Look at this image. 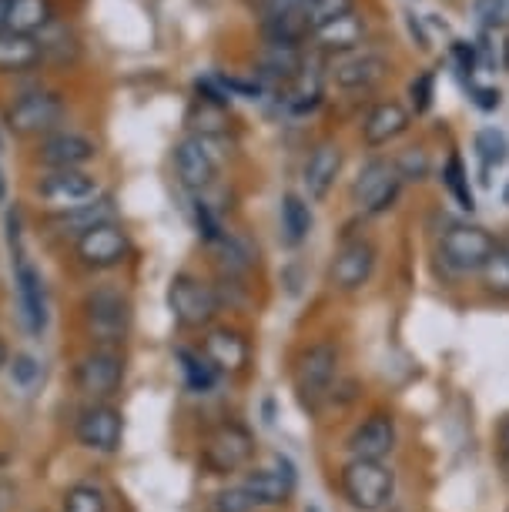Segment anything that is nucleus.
<instances>
[{
    "mask_svg": "<svg viewBox=\"0 0 509 512\" xmlns=\"http://www.w3.org/2000/svg\"><path fill=\"white\" fill-rule=\"evenodd\" d=\"M64 118H67L64 94L51 88H34V91L17 94L4 111L7 131L17 134V138H37V141L61 131Z\"/></svg>",
    "mask_w": 509,
    "mask_h": 512,
    "instance_id": "1",
    "label": "nucleus"
},
{
    "mask_svg": "<svg viewBox=\"0 0 509 512\" xmlns=\"http://www.w3.org/2000/svg\"><path fill=\"white\" fill-rule=\"evenodd\" d=\"M7 238H11V255H14V285L17 298H21V315L27 322V332L41 335L47 328V295H44V278L34 268L31 255L24 248V231H21V211L7 215Z\"/></svg>",
    "mask_w": 509,
    "mask_h": 512,
    "instance_id": "2",
    "label": "nucleus"
},
{
    "mask_svg": "<svg viewBox=\"0 0 509 512\" xmlns=\"http://www.w3.org/2000/svg\"><path fill=\"white\" fill-rule=\"evenodd\" d=\"M339 482H342V496L359 512L386 509L392 492H396V472H392L386 462H369V459L345 462Z\"/></svg>",
    "mask_w": 509,
    "mask_h": 512,
    "instance_id": "3",
    "label": "nucleus"
},
{
    "mask_svg": "<svg viewBox=\"0 0 509 512\" xmlns=\"http://www.w3.org/2000/svg\"><path fill=\"white\" fill-rule=\"evenodd\" d=\"M131 308L118 288H94L84 298V328L98 342V349H118L128 335Z\"/></svg>",
    "mask_w": 509,
    "mask_h": 512,
    "instance_id": "4",
    "label": "nucleus"
},
{
    "mask_svg": "<svg viewBox=\"0 0 509 512\" xmlns=\"http://www.w3.org/2000/svg\"><path fill=\"white\" fill-rule=\"evenodd\" d=\"M37 201L51 211V215H64L81 205H91L94 198H101V181L91 171H44L34 181Z\"/></svg>",
    "mask_w": 509,
    "mask_h": 512,
    "instance_id": "5",
    "label": "nucleus"
},
{
    "mask_svg": "<svg viewBox=\"0 0 509 512\" xmlns=\"http://www.w3.org/2000/svg\"><path fill=\"white\" fill-rule=\"evenodd\" d=\"M168 308L181 328H208L215 322V315L222 312V302H218V292L211 285L181 272L168 285Z\"/></svg>",
    "mask_w": 509,
    "mask_h": 512,
    "instance_id": "6",
    "label": "nucleus"
},
{
    "mask_svg": "<svg viewBox=\"0 0 509 512\" xmlns=\"http://www.w3.org/2000/svg\"><path fill=\"white\" fill-rule=\"evenodd\" d=\"M402 191V178L396 171V164L389 158H372L362 164V171L352 181V205L362 211V215H386V211L396 205Z\"/></svg>",
    "mask_w": 509,
    "mask_h": 512,
    "instance_id": "7",
    "label": "nucleus"
},
{
    "mask_svg": "<svg viewBox=\"0 0 509 512\" xmlns=\"http://www.w3.org/2000/svg\"><path fill=\"white\" fill-rule=\"evenodd\" d=\"M499 241L489 235L486 228L479 225H453L439 241V258H443V265L449 272L456 275H469V272H479L489 255L496 251Z\"/></svg>",
    "mask_w": 509,
    "mask_h": 512,
    "instance_id": "8",
    "label": "nucleus"
},
{
    "mask_svg": "<svg viewBox=\"0 0 509 512\" xmlns=\"http://www.w3.org/2000/svg\"><path fill=\"white\" fill-rule=\"evenodd\" d=\"M218 138H208V134H185L175 144V175L178 185L191 191V195H201L205 188L215 185L218 178V151H215Z\"/></svg>",
    "mask_w": 509,
    "mask_h": 512,
    "instance_id": "9",
    "label": "nucleus"
},
{
    "mask_svg": "<svg viewBox=\"0 0 509 512\" xmlns=\"http://www.w3.org/2000/svg\"><path fill=\"white\" fill-rule=\"evenodd\" d=\"M252 456H255V439L238 422H225L218 429H211V436L201 446V462L215 476H228V472L245 469Z\"/></svg>",
    "mask_w": 509,
    "mask_h": 512,
    "instance_id": "10",
    "label": "nucleus"
},
{
    "mask_svg": "<svg viewBox=\"0 0 509 512\" xmlns=\"http://www.w3.org/2000/svg\"><path fill=\"white\" fill-rule=\"evenodd\" d=\"M124 382V355L118 349H91L78 359L74 369V385L81 395H88L94 402H108L118 395Z\"/></svg>",
    "mask_w": 509,
    "mask_h": 512,
    "instance_id": "11",
    "label": "nucleus"
},
{
    "mask_svg": "<svg viewBox=\"0 0 509 512\" xmlns=\"http://www.w3.org/2000/svg\"><path fill=\"white\" fill-rule=\"evenodd\" d=\"M94 158H98V141L71 128L47 134L34 148V161L41 164L44 171H81V168H88Z\"/></svg>",
    "mask_w": 509,
    "mask_h": 512,
    "instance_id": "12",
    "label": "nucleus"
},
{
    "mask_svg": "<svg viewBox=\"0 0 509 512\" xmlns=\"http://www.w3.org/2000/svg\"><path fill=\"white\" fill-rule=\"evenodd\" d=\"M339 375V345L335 342H315L299 355V365H295V389H299L305 405H315L325 399Z\"/></svg>",
    "mask_w": 509,
    "mask_h": 512,
    "instance_id": "13",
    "label": "nucleus"
},
{
    "mask_svg": "<svg viewBox=\"0 0 509 512\" xmlns=\"http://www.w3.org/2000/svg\"><path fill=\"white\" fill-rule=\"evenodd\" d=\"M131 251V238L124 231L121 221H108V225H98L88 235H81L74 241V255L84 268H94V272H108V268H118Z\"/></svg>",
    "mask_w": 509,
    "mask_h": 512,
    "instance_id": "14",
    "label": "nucleus"
},
{
    "mask_svg": "<svg viewBox=\"0 0 509 512\" xmlns=\"http://www.w3.org/2000/svg\"><path fill=\"white\" fill-rule=\"evenodd\" d=\"M376 262H379L376 245H372L369 238H352L335 251L329 278L339 292H349V295L362 292V288L369 285L372 272H376Z\"/></svg>",
    "mask_w": 509,
    "mask_h": 512,
    "instance_id": "15",
    "label": "nucleus"
},
{
    "mask_svg": "<svg viewBox=\"0 0 509 512\" xmlns=\"http://www.w3.org/2000/svg\"><path fill=\"white\" fill-rule=\"evenodd\" d=\"M74 436L84 449L101 452V456H111V452L121 449V436H124V419L121 412L108 402H94L78 415V425H74Z\"/></svg>",
    "mask_w": 509,
    "mask_h": 512,
    "instance_id": "16",
    "label": "nucleus"
},
{
    "mask_svg": "<svg viewBox=\"0 0 509 512\" xmlns=\"http://www.w3.org/2000/svg\"><path fill=\"white\" fill-rule=\"evenodd\" d=\"M389 71V61L376 51L362 54H345L339 61L329 64V81L342 91H369L372 84H379Z\"/></svg>",
    "mask_w": 509,
    "mask_h": 512,
    "instance_id": "17",
    "label": "nucleus"
},
{
    "mask_svg": "<svg viewBox=\"0 0 509 512\" xmlns=\"http://www.w3.org/2000/svg\"><path fill=\"white\" fill-rule=\"evenodd\" d=\"M275 469H248L242 486L248 496L255 499V506H285L295 492V469L292 462L282 456H272Z\"/></svg>",
    "mask_w": 509,
    "mask_h": 512,
    "instance_id": "18",
    "label": "nucleus"
},
{
    "mask_svg": "<svg viewBox=\"0 0 509 512\" xmlns=\"http://www.w3.org/2000/svg\"><path fill=\"white\" fill-rule=\"evenodd\" d=\"M392 449H396V419L386 415V412L369 415L362 425H355V432L349 436L352 459L382 462Z\"/></svg>",
    "mask_w": 509,
    "mask_h": 512,
    "instance_id": "19",
    "label": "nucleus"
},
{
    "mask_svg": "<svg viewBox=\"0 0 509 512\" xmlns=\"http://www.w3.org/2000/svg\"><path fill=\"white\" fill-rule=\"evenodd\" d=\"M342 161H345V154H342V148L335 141L315 144L309 161H305V171H302L305 195H309L312 201H322L325 195H329L335 178L342 175Z\"/></svg>",
    "mask_w": 509,
    "mask_h": 512,
    "instance_id": "20",
    "label": "nucleus"
},
{
    "mask_svg": "<svg viewBox=\"0 0 509 512\" xmlns=\"http://www.w3.org/2000/svg\"><path fill=\"white\" fill-rule=\"evenodd\" d=\"M305 67L302 47H285V44H262V51L255 57V77L265 84H292L299 71Z\"/></svg>",
    "mask_w": 509,
    "mask_h": 512,
    "instance_id": "21",
    "label": "nucleus"
},
{
    "mask_svg": "<svg viewBox=\"0 0 509 512\" xmlns=\"http://www.w3.org/2000/svg\"><path fill=\"white\" fill-rule=\"evenodd\" d=\"M108 221H118V205H114L111 195H101V198H94L91 205L64 211V215H51V228L57 235H64V238L71 235L78 241L81 235H88V231H94L98 225H108Z\"/></svg>",
    "mask_w": 509,
    "mask_h": 512,
    "instance_id": "22",
    "label": "nucleus"
},
{
    "mask_svg": "<svg viewBox=\"0 0 509 512\" xmlns=\"http://www.w3.org/2000/svg\"><path fill=\"white\" fill-rule=\"evenodd\" d=\"M205 359L218 372H242L252 359V349H248V338L235 328H215L205 338Z\"/></svg>",
    "mask_w": 509,
    "mask_h": 512,
    "instance_id": "23",
    "label": "nucleus"
},
{
    "mask_svg": "<svg viewBox=\"0 0 509 512\" xmlns=\"http://www.w3.org/2000/svg\"><path fill=\"white\" fill-rule=\"evenodd\" d=\"M406 131H409V111L399 101H382L369 111L366 124H362V141L369 148H382V144L396 141Z\"/></svg>",
    "mask_w": 509,
    "mask_h": 512,
    "instance_id": "24",
    "label": "nucleus"
},
{
    "mask_svg": "<svg viewBox=\"0 0 509 512\" xmlns=\"http://www.w3.org/2000/svg\"><path fill=\"white\" fill-rule=\"evenodd\" d=\"M44 64V51L37 37L0 31V74H27Z\"/></svg>",
    "mask_w": 509,
    "mask_h": 512,
    "instance_id": "25",
    "label": "nucleus"
},
{
    "mask_svg": "<svg viewBox=\"0 0 509 512\" xmlns=\"http://www.w3.org/2000/svg\"><path fill=\"white\" fill-rule=\"evenodd\" d=\"M57 21L54 0H11L7 4V31L41 37Z\"/></svg>",
    "mask_w": 509,
    "mask_h": 512,
    "instance_id": "26",
    "label": "nucleus"
},
{
    "mask_svg": "<svg viewBox=\"0 0 509 512\" xmlns=\"http://www.w3.org/2000/svg\"><path fill=\"white\" fill-rule=\"evenodd\" d=\"M322 67L315 57H305V67L299 71V77H295L292 84H288V111L292 114H309L322 104Z\"/></svg>",
    "mask_w": 509,
    "mask_h": 512,
    "instance_id": "27",
    "label": "nucleus"
},
{
    "mask_svg": "<svg viewBox=\"0 0 509 512\" xmlns=\"http://www.w3.org/2000/svg\"><path fill=\"white\" fill-rule=\"evenodd\" d=\"M362 37H366V21L352 11L339 17V21H332L329 27H322V31H315L312 41L319 51H352V47L362 44Z\"/></svg>",
    "mask_w": 509,
    "mask_h": 512,
    "instance_id": "28",
    "label": "nucleus"
},
{
    "mask_svg": "<svg viewBox=\"0 0 509 512\" xmlns=\"http://www.w3.org/2000/svg\"><path fill=\"white\" fill-rule=\"evenodd\" d=\"M215 248H218V262H222L225 278H242L252 272L258 262L255 248L248 245V238L235 235V231H225V235L215 241Z\"/></svg>",
    "mask_w": 509,
    "mask_h": 512,
    "instance_id": "29",
    "label": "nucleus"
},
{
    "mask_svg": "<svg viewBox=\"0 0 509 512\" xmlns=\"http://www.w3.org/2000/svg\"><path fill=\"white\" fill-rule=\"evenodd\" d=\"M262 37H265V44L302 47V41H309L312 31L299 11V14H282V17H268V21H262Z\"/></svg>",
    "mask_w": 509,
    "mask_h": 512,
    "instance_id": "30",
    "label": "nucleus"
},
{
    "mask_svg": "<svg viewBox=\"0 0 509 512\" xmlns=\"http://www.w3.org/2000/svg\"><path fill=\"white\" fill-rule=\"evenodd\" d=\"M282 231H285V241L288 245H302L312 231V208L309 201L295 191H288L282 198Z\"/></svg>",
    "mask_w": 509,
    "mask_h": 512,
    "instance_id": "31",
    "label": "nucleus"
},
{
    "mask_svg": "<svg viewBox=\"0 0 509 512\" xmlns=\"http://www.w3.org/2000/svg\"><path fill=\"white\" fill-rule=\"evenodd\" d=\"M178 362L181 372H185V382L191 392H208L218 379V369L205 359V352H191V349H178Z\"/></svg>",
    "mask_w": 509,
    "mask_h": 512,
    "instance_id": "32",
    "label": "nucleus"
},
{
    "mask_svg": "<svg viewBox=\"0 0 509 512\" xmlns=\"http://www.w3.org/2000/svg\"><path fill=\"white\" fill-rule=\"evenodd\" d=\"M352 11H355V0H309V4L302 7V17H305V24H309V31L315 34Z\"/></svg>",
    "mask_w": 509,
    "mask_h": 512,
    "instance_id": "33",
    "label": "nucleus"
},
{
    "mask_svg": "<svg viewBox=\"0 0 509 512\" xmlns=\"http://www.w3.org/2000/svg\"><path fill=\"white\" fill-rule=\"evenodd\" d=\"M61 512H108V499L94 482H74L64 492Z\"/></svg>",
    "mask_w": 509,
    "mask_h": 512,
    "instance_id": "34",
    "label": "nucleus"
},
{
    "mask_svg": "<svg viewBox=\"0 0 509 512\" xmlns=\"http://www.w3.org/2000/svg\"><path fill=\"white\" fill-rule=\"evenodd\" d=\"M473 148L479 154V161L486 164V168H499V164L509 161V138L506 131L499 128H483L473 138Z\"/></svg>",
    "mask_w": 509,
    "mask_h": 512,
    "instance_id": "35",
    "label": "nucleus"
},
{
    "mask_svg": "<svg viewBox=\"0 0 509 512\" xmlns=\"http://www.w3.org/2000/svg\"><path fill=\"white\" fill-rule=\"evenodd\" d=\"M443 181H446L449 195H453V198L459 201V208H466V211H473V208H476V198H473V191H469L466 164H463V158H459V154H449V158H446Z\"/></svg>",
    "mask_w": 509,
    "mask_h": 512,
    "instance_id": "36",
    "label": "nucleus"
},
{
    "mask_svg": "<svg viewBox=\"0 0 509 512\" xmlns=\"http://www.w3.org/2000/svg\"><path fill=\"white\" fill-rule=\"evenodd\" d=\"M479 275H483L486 292H493L496 298H509V255L499 245L489 255V262L479 268Z\"/></svg>",
    "mask_w": 509,
    "mask_h": 512,
    "instance_id": "37",
    "label": "nucleus"
},
{
    "mask_svg": "<svg viewBox=\"0 0 509 512\" xmlns=\"http://www.w3.org/2000/svg\"><path fill=\"white\" fill-rule=\"evenodd\" d=\"M392 164H396L402 185H406V181H422V178H429V154L422 151V148H406Z\"/></svg>",
    "mask_w": 509,
    "mask_h": 512,
    "instance_id": "38",
    "label": "nucleus"
},
{
    "mask_svg": "<svg viewBox=\"0 0 509 512\" xmlns=\"http://www.w3.org/2000/svg\"><path fill=\"white\" fill-rule=\"evenodd\" d=\"M432 91H436V74H432V71H422V74L412 77V84H409L412 111L426 114L432 108Z\"/></svg>",
    "mask_w": 509,
    "mask_h": 512,
    "instance_id": "39",
    "label": "nucleus"
},
{
    "mask_svg": "<svg viewBox=\"0 0 509 512\" xmlns=\"http://www.w3.org/2000/svg\"><path fill=\"white\" fill-rule=\"evenodd\" d=\"M255 499L248 496L245 486H232V489H222L215 496V512H255Z\"/></svg>",
    "mask_w": 509,
    "mask_h": 512,
    "instance_id": "40",
    "label": "nucleus"
},
{
    "mask_svg": "<svg viewBox=\"0 0 509 512\" xmlns=\"http://www.w3.org/2000/svg\"><path fill=\"white\" fill-rule=\"evenodd\" d=\"M195 225H198V235L205 238L208 245H215V241L225 235L222 221H218V215H215V211H211L201 198H195Z\"/></svg>",
    "mask_w": 509,
    "mask_h": 512,
    "instance_id": "41",
    "label": "nucleus"
},
{
    "mask_svg": "<svg viewBox=\"0 0 509 512\" xmlns=\"http://www.w3.org/2000/svg\"><path fill=\"white\" fill-rule=\"evenodd\" d=\"M305 4H309V0H255V11H258L262 21H268V17L299 14Z\"/></svg>",
    "mask_w": 509,
    "mask_h": 512,
    "instance_id": "42",
    "label": "nucleus"
},
{
    "mask_svg": "<svg viewBox=\"0 0 509 512\" xmlns=\"http://www.w3.org/2000/svg\"><path fill=\"white\" fill-rule=\"evenodd\" d=\"M11 375H14V382L17 385H34L37 382V375H41V365H37L34 355H14V362H11Z\"/></svg>",
    "mask_w": 509,
    "mask_h": 512,
    "instance_id": "43",
    "label": "nucleus"
},
{
    "mask_svg": "<svg viewBox=\"0 0 509 512\" xmlns=\"http://www.w3.org/2000/svg\"><path fill=\"white\" fill-rule=\"evenodd\" d=\"M476 14L483 17L486 27H496L506 21V0H476Z\"/></svg>",
    "mask_w": 509,
    "mask_h": 512,
    "instance_id": "44",
    "label": "nucleus"
},
{
    "mask_svg": "<svg viewBox=\"0 0 509 512\" xmlns=\"http://www.w3.org/2000/svg\"><path fill=\"white\" fill-rule=\"evenodd\" d=\"M453 57H456V64H459V71H463V74H473V71H476V64H479L476 44H469V41H453Z\"/></svg>",
    "mask_w": 509,
    "mask_h": 512,
    "instance_id": "45",
    "label": "nucleus"
},
{
    "mask_svg": "<svg viewBox=\"0 0 509 512\" xmlns=\"http://www.w3.org/2000/svg\"><path fill=\"white\" fill-rule=\"evenodd\" d=\"M473 104L479 111H496L503 104V94L499 88H473Z\"/></svg>",
    "mask_w": 509,
    "mask_h": 512,
    "instance_id": "46",
    "label": "nucleus"
},
{
    "mask_svg": "<svg viewBox=\"0 0 509 512\" xmlns=\"http://www.w3.org/2000/svg\"><path fill=\"white\" fill-rule=\"evenodd\" d=\"M496 442H499V456H503L506 469H509V415H506L503 422H499V436H496Z\"/></svg>",
    "mask_w": 509,
    "mask_h": 512,
    "instance_id": "47",
    "label": "nucleus"
},
{
    "mask_svg": "<svg viewBox=\"0 0 509 512\" xmlns=\"http://www.w3.org/2000/svg\"><path fill=\"white\" fill-rule=\"evenodd\" d=\"M7 4L11 0H0V31H7Z\"/></svg>",
    "mask_w": 509,
    "mask_h": 512,
    "instance_id": "48",
    "label": "nucleus"
},
{
    "mask_svg": "<svg viewBox=\"0 0 509 512\" xmlns=\"http://www.w3.org/2000/svg\"><path fill=\"white\" fill-rule=\"evenodd\" d=\"M7 201V178H4V168H0V205Z\"/></svg>",
    "mask_w": 509,
    "mask_h": 512,
    "instance_id": "49",
    "label": "nucleus"
},
{
    "mask_svg": "<svg viewBox=\"0 0 509 512\" xmlns=\"http://www.w3.org/2000/svg\"><path fill=\"white\" fill-rule=\"evenodd\" d=\"M499 61H503V67H506V71H509V37H506V41H503V54H499Z\"/></svg>",
    "mask_w": 509,
    "mask_h": 512,
    "instance_id": "50",
    "label": "nucleus"
},
{
    "mask_svg": "<svg viewBox=\"0 0 509 512\" xmlns=\"http://www.w3.org/2000/svg\"><path fill=\"white\" fill-rule=\"evenodd\" d=\"M4 365H7V345L0 342V369H4Z\"/></svg>",
    "mask_w": 509,
    "mask_h": 512,
    "instance_id": "51",
    "label": "nucleus"
},
{
    "mask_svg": "<svg viewBox=\"0 0 509 512\" xmlns=\"http://www.w3.org/2000/svg\"><path fill=\"white\" fill-rule=\"evenodd\" d=\"M499 248H503V251H506V255H509V235H506L503 241H499Z\"/></svg>",
    "mask_w": 509,
    "mask_h": 512,
    "instance_id": "52",
    "label": "nucleus"
},
{
    "mask_svg": "<svg viewBox=\"0 0 509 512\" xmlns=\"http://www.w3.org/2000/svg\"><path fill=\"white\" fill-rule=\"evenodd\" d=\"M503 201H506V205H509V185H506V191H503Z\"/></svg>",
    "mask_w": 509,
    "mask_h": 512,
    "instance_id": "53",
    "label": "nucleus"
},
{
    "mask_svg": "<svg viewBox=\"0 0 509 512\" xmlns=\"http://www.w3.org/2000/svg\"><path fill=\"white\" fill-rule=\"evenodd\" d=\"M305 512H322V509H315V506H309V509H305Z\"/></svg>",
    "mask_w": 509,
    "mask_h": 512,
    "instance_id": "54",
    "label": "nucleus"
}]
</instances>
